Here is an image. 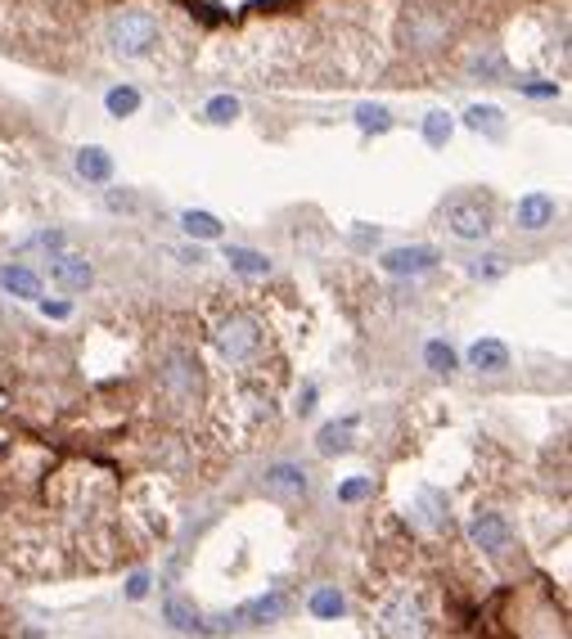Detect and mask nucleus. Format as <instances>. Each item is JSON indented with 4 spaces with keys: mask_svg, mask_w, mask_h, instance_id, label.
Segmentation results:
<instances>
[{
    "mask_svg": "<svg viewBox=\"0 0 572 639\" xmlns=\"http://www.w3.org/2000/svg\"><path fill=\"white\" fill-rule=\"evenodd\" d=\"M442 225L455 234V239H464V243L487 239L491 225H496L491 194H482V189H460V194H451L442 203Z\"/></svg>",
    "mask_w": 572,
    "mask_h": 639,
    "instance_id": "obj_1",
    "label": "nucleus"
},
{
    "mask_svg": "<svg viewBox=\"0 0 572 639\" xmlns=\"http://www.w3.org/2000/svg\"><path fill=\"white\" fill-rule=\"evenodd\" d=\"M158 45V18L145 9H122L109 23V50L118 59H145Z\"/></svg>",
    "mask_w": 572,
    "mask_h": 639,
    "instance_id": "obj_2",
    "label": "nucleus"
},
{
    "mask_svg": "<svg viewBox=\"0 0 572 639\" xmlns=\"http://www.w3.org/2000/svg\"><path fill=\"white\" fill-rule=\"evenodd\" d=\"M379 630L383 639H428V617L415 594H392L379 608Z\"/></svg>",
    "mask_w": 572,
    "mask_h": 639,
    "instance_id": "obj_3",
    "label": "nucleus"
},
{
    "mask_svg": "<svg viewBox=\"0 0 572 639\" xmlns=\"http://www.w3.org/2000/svg\"><path fill=\"white\" fill-rule=\"evenodd\" d=\"M217 351L230 360V365H248L262 351V324L253 315H230L217 329Z\"/></svg>",
    "mask_w": 572,
    "mask_h": 639,
    "instance_id": "obj_4",
    "label": "nucleus"
},
{
    "mask_svg": "<svg viewBox=\"0 0 572 639\" xmlns=\"http://www.w3.org/2000/svg\"><path fill=\"white\" fill-rule=\"evenodd\" d=\"M469 540L491 558H505L509 549H514V531H509V522L500 518V513H478V518L469 522Z\"/></svg>",
    "mask_w": 572,
    "mask_h": 639,
    "instance_id": "obj_5",
    "label": "nucleus"
},
{
    "mask_svg": "<svg viewBox=\"0 0 572 639\" xmlns=\"http://www.w3.org/2000/svg\"><path fill=\"white\" fill-rule=\"evenodd\" d=\"M158 378H163V392L172 396V401H194V396H199V360L185 356V351H176Z\"/></svg>",
    "mask_w": 572,
    "mask_h": 639,
    "instance_id": "obj_6",
    "label": "nucleus"
},
{
    "mask_svg": "<svg viewBox=\"0 0 572 639\" xmlns=\"http://www.w3.org/2000/svg\"><path fill=\"white\" fill-rule=\"evenodd\" d=\"M437 248H428V243H415V248H392L379 257V266L388 270V275H424V270L437 266Z\"/></svg>",
    "mask_w": 572,
    "mask_h": 639,
    "instance_id": "obj_7",
    "label": "nucleus"
},
{
    "mask_svg": "<svg viewBox=\"0 0 572 639\" xmlns=\"http://www.w3.org/2000/svg\"><path fill=\"white\" fill-rule=\"evenodd\" d=\"M554 216H559V207H554L550 194H523L514 203V225H518V230H527V234L550 230Z\"/></svg>",
    "mask_w": 572,
    "mask_h": 639,
    "instance_id": "obj_8",
    "label": "nucleus"
},
{
    "mask_svg": "<svg viewBox=\"0 0 572 639\" xmlns=\"http://www.w3.org/2000/svg\"><path fill=\"white\" fill-rule=\"evenodd\" d=\"M50 279H55L59 288H68V293H86L95 270H91V261L77 257V252H59V257L50 261Z\"/></svg>",
    "mask_w": 572,
    "mask_h": 639,
    "instance_id": "obj_9",
    "label": "nucleus"
},
{
    "mask_svg": "<svg viewBox=\"0 0 572 639\" xmlns=\"http://www.w3.org/2000/svg\"><path fill=\"white\" fill-rule=\"evenodd\" d=\"M266 491H271L275 500H302V495L311 491V477H307V468H298V464H271L266 468Z\"/></svg>",
    "mask_w": 572,
    "mask_h": 639,
    "instance_id": "obj_10",
    "label": "nucleus"
},
{
    "mask_svg": "<svg viewBox=\"0 0 572 639\" xmlns=\"http://www.w3.org/2000/svg\"><path fill=\"white\" fill-rule=\"evenodd\" d=\"M469 365L478 369V374H505V369H509V347L500 338H478L469 347Z\"/></svg>",
    "mask_w": 572,
    "mask_h": 639,
    "instance_id": "obj_11",
    "label": "nucleus"
},
{
    "mask_svg": "<svg viewBox=\"0 0 572 639\" xmlns=\"http://www.w3.org/2000/svg\"><path fill=\"white\" fill-rule=\"evenodd\" d=\"M77 176L91 180V185H109V180H113L109 149H100V144H86V149H77Z\"/></svg>",
    "mask_w": 572,
    "mask_h": 639,
    "instance_id": "obj_12",
    "label": "nucleus"
},
{
    "mask_svg": "<svg viewBox=\"0 0 572 639\" xmlns=\"http://www.w3.org/2000/svg\"><path fill=\"white\" fill-rule=\"evenodd\" d=\"M464 126L487 135V140H500V135H505V113H500L496 104H469L464 108Z\"/></svg>",
    "mask_w": 572,
    "mask_h": 639,
    "instance_id": "obj_13",
    "label": "nucleus"
},
{
    "mask_svg": "<svg viewBox=\"0 0 572 639\" xmlns=\"http://www.w3.org/2000/svg\"><path fill=\"white\" fill-rule=\"evenodd\" d=\"M406 36H410L415 50H437V45L446 41V23H442V18H433V14H419V18H410Z\"/></svg>",
    "mask_w": 572,
    "mask_h": 639,
    "instance_id": "obj_14",
    "label": "nucleus"
},
{
    "mask_svg": "<svg viewBox=\"0 0 572 639\" xmlns=\"http://www.w3.org/2000/svg\"><path fill=\"white\" fill-rule=\"evenodd\" d=\"M0 288H10L14 297L37 302V297H41V275H32L28 266H0Z\"/></svg>",
    "mask_w": 572,
    "mask_h": 639,
    "instance_id": "obj_15",
    "label": "nucleus"
},
{
    "mask_svg": "<svg viewBox=\"0 0 572 639\" xmlns=\"http://www.w3.org/2000/svg\"><path fill=\"white\" fill-rule=\"evenodd\" d=\"M284 612V594L280 590H271V594H262V599H253V603H244V608L235 612L244 626H262V621H275Z\"/></svg>",
    "mask_w": 572,
    "mask_h": 639,
    "instance_id": "obj_16",
    "label": "nucleus"
},
{
    "mask_svg": "<svg viewBox=\"0 0 572 639\" xmlns=\"http://www.w3.org/2000/svg\"><path fill=\"white\" fill-rule=\"evenodd\" d=\"M455 135V117L446 113V108H433V113H424V140L433 144V149H446Z\"/></svg>",
    "mask_w": 572,
    "mask_h": 639,
    "instance_id": "obj_17",
    "label": "nucleus"
},
{
    "mask_svg": "<svg viewBox=\"0 0 572 639\" xmlns=\"http://www.w3.org/2000/svg\"><path fill=\"white\" fill-rule=\"evenodd\" d=\"M226 261L230 270H239V275H271V257H262V252L253 248H226Z\"/></svg>",
    "mask_w": 572,
    "mask_h": 639,
    "instance_id": "obj_18",
    "label": "nucleus"
},
{
    "mask_svg": "<svg viewBox=\"0 0 572 639\" xmlns=\"http://www.w3.org/2000/svg\"><path fill=\"white\" fill-rule=\"evenodd\" d=\"M181 225L190 239H221V221L212 212H203V207H190V212H181Z\"/></svg>",
    "mask_w": 572,
    "mask_h": 639,
    "instance_id": "obj_19",
    "label": "nucleus"
},
{
    "mask_svg": "<svg viewBox=\"0 0 572 639\" xmlns=\"http://www.w3.org/2000/svg\"><path fill=\"white\" fill-rule=\"evenodd\" d=\"M352 428H356V419L347 414L343 423H329V428H320V455H338V450H347L352 446Z\"/></svg>",
    "mask_w": 572,
    "mask_h": 639,
    "instance_id": "obj_20",
    "label": "nucleus"
},
{
    "mask_svg": "<svg viewBox=\"0 0 572 639\" xmlns=\"http://www.w3.org/2000/svg\"><path fill=\"white\" fill-rule=\"evenodd\" d=\"M469 72L478 81H500V72H505V54H500L496 45H487V50H478L469 59Z\"/></svg>",
    "mask_w": 572,
    "mask_h": 639,
    "instance_id": "obj_21",
    "label": "nucleus"
},
{
    "mask_svg": "<svg viewBox=\"0 0 572 639\" xmlns=\"http://www.w3.org/2000/svg\"><path fill=\"white\" fill-rule=\"evenodd\" d=\"M167 617H172V626H176V630H199V635H217V630H221V626H212V621H203L199 612H190L181 599L167 603Z\"/></svg>",
    "mask_w": 572,
    "mask_h": 639,
    "instance_id": "obj_22",
    "label": "nucleus"
},
{
    "mask_svg": "<svg viewBox=\"0 0 572 639\" xmlns=\"http://www.w3.org/2000/svg\"><path fill=\"white\" fill-rule=\"evenodd\" d=\"M356 126H361L365 135H388L392 131V113L383 104H361V108H356Z\"/></svg>",
    "mask_w": 572,
    "mask_h": 639,
    "instance_id": "obj_23",
    "label": "nucleus"
},
{
    "mask_svg": "<svg viewBox=\"0 0 572 639\" xmlns=\"http://www.w3.org/2000/svg\"><path fill=\"white\" fill-rule=\"evenodd\" d=\"M104 108H109L113 117H131L140 108V90L136 86H113L109 95H104Z\"/></svg>",
    "mask_w": 572,
    "mask_h": 639,
    "instance_id": "obj_24",
    "label": "nucleus"
},
{
    "mask_svg": "<svg viewBox=\"0 0 572 639\" xmlns=\"http://www.w3.org/2000/svg\"><path fill=\"white\" fill-rule=\"evenodd\" d=\"M203 117H208L212 126H230L239 117V99L235 95H212L208 104H203Z\"/></svg>",
    "mask_w": 572,
    "mask_h": 639,
    "instance_id": "obj_25",
    "label": "nucleus"
},
{
    "mask_svg": "<svg viewBox=\"0 0 572 639\" xmlns=\"http://www.w3.org/2000/svg\"><path fill=\"white\" fill-rule=\"evenodd\" d=\"M505 270H509V261L500 257V252H482V257L469 261V275L473 279H487V284H491V279H505Z\"/></svg>",
    "mask_w": 572,
    "mask_h": 639,
    "instance_id": "obj_26",
    "label": "nucleus"
},
{
    "mask_svg": "<svg viewBox=\"0 0 572 639\" xmlns=\"http://www.w3.org/2000/svg\"><path fill=\"white\" fill-rule=\"evenodd\" d=\"M311 617H320V621L343 617V594H338V590H316V594H311Z\"/></svg>",
    "mask_w": 572,
    "mask_h": 639,
    "instance_id": "obj_27",
    "label": "nucleus"
},
{
    "mask_svg": "<svg viewBox=\"0 0 572 639\" xmlns=\"http://www.w3.org/2000/svg\"><path fill=\"white\" fill-rule=\"evenodd\" d=\"M424 360H428V369H437V374H451V369H455V351L446 347V342H428Z\"/></svg>",
    "mask_w": 572,
    "mask_h": 639,
    "instance_id": "obj_28",
    "label": "nucleus"
},
{
    "mask_svg": "<svg viewBox=\"0 0 572 639\" xmlns=\"http://www.w3.org/2000/svg\"><path fill=\"white\" fill-rule=\"evenodd\" d=\"M365 495H374V482H370V477H352V482L338 486V500H343V504H361Z\"/></svg>",
    "mask_w": 572,
    "mask_h": 639,
    "instance_id": "obj_29",
    "label": "nucleus"
},
{
    "mask_svg": "<svg viewBox=\"0 0 572 639\" xmlns=\"http://www.w3.org/2000/svg\"><path fill=\"white\" fill-rule=\"evenodd\" d=\"M316 410V387H302V396H298V414H311Z\"/></svg>",
    "mask_w": 572,
    "mask_h": 639,
    "instance_id": "obj_30",
    "label": "nucleus"
},
{
    "mask_svg": "<svg viewBox=\"0 0 572 639\" xmlns=\"http://www.w3.org/2000/svg\"><path fill=\"white\" fill-rule=\"evenodd\" d=\"M41 311H46V315H55V320H64V315L73 311V306H68V302H41Z\"/></svg>",
    "mask_w": 572,
    "mask_h": 639,
    "instance_id": "obj_31",
    "label": "nucleus"
},
{
    "mask_svg": "<svg viewBox=\"0 0 572 639\" xmlns=\"http://www.w3.org/2000/svg\"><path fill=\"white\" fill-rule=\"evenodd\" d=\"M127 590H131V599H140V594L149 590V576H131V585H127Z\"/></svg>",
    "mask_w": 572,
    "mask_h": 639,
    "instance_id": "obj_32",
    "label": "nucleus"
},
{
    "mask_svg": "<svg viewBox=\"0 0 572 639\" xmlns=\"http://www.w3.org/2000/svg\"><path fill=\"white\" fill-rule=\"evenodd\" d=\"M109 207H136V194H109Z\"/></svg>",
    "mask_w": 572,
    "mask_h": 639,
    "instance_id": "obj_33",
    "label": "nucleus"
}]
</instances>
